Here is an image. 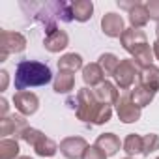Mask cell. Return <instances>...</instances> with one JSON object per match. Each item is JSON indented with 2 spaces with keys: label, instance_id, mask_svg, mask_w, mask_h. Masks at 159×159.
Here are the masks:
<instances>
[{
  "label": "cell",
  "instance_id": "obj_5",
  "mask_svg": "<svg viewBox=\"0 0 159 159\" xmlns=\"http://www.w3.org/2000/svg\"><path fill=\"white\" fill-rule=\"evenodd\" d=\"M114 109H116V114H118L122 124H135L142 116V109L133 103L129 92H122L120 94V99L116 101Z\"/></svg>",
  "mask_w": 159,
  "mask_h": 159
},
{
  "label": "cell",
  "instance_id": "obj_14",
  "mask_svg": "<svg viewBox=\"0 0 159 159\" xmlns=\"http://www.w3.org/2000/svg\"><path fill=\"white\" fill-rule=\"evenodd\" d=\"M139 84L152 90V92H159V67L157 66H148L140 69L139 75Z\"/></svg>",
  "mask_w": 159,
  "mask_h": 159
},
{
  "label": "cell",
  "instance_id": "obj_30",
  "mask_svg": "<svg viewBox=\"0 0 159 159\" xmlns=\"http://www.w3.org/2000/svg\"><path fill=\"white\" fill-rule=\"evenodd\" d=\"M8 83H10V73L6 69L0 71V92H4L8 88Z\"/></svg>",
  "mask_w": 159,
  "mask_h": 159
},
{
  "label": "cell",
  "instance_id": "obj_35",
  "mask_svg": "<svg viewBox=\"0 0 159 159\" xmlns=\"http://www.w3.org/2000/svg\"><path fill=\"white\" fill-rule=\"evenodd\" d=\"M19 159H32V157H30V155H21Z\"/></svg>",
  "mask_w": 159,
  "mask_h": 159
},
{
  "label": "cell",
  "instance_id": "obj_13",
  "mask_svg": "<svg viewBox=\"0 0 159 159\" xmlns=\"http://www.w3.org/2000/svg\"><path fill=\"white\" fill-rule=\"evenodd\" d=\"M83 81H84L86 86L96 88L98 84H101L103 81H107V79H105V73H103L101 66L98 62H90V64H86L83 67Z\"/></svg>",
  "mask_w": 159,
  "mask_h": 159
},
{
  "label": "cell",
  "instance_id": "obj_10",
  "mask_svg": "<svg viewBox=\"0 0 159 159\" xmlns=\"http://www.w3.org/2000/svg\"><path fill=\"white\" fill-rule=\"evenodd\" d=\"M101 30L105 36L109 38H122V34L125 32V23H124V17L114 13V11H109L101 17Z\"/></svg>",
  "mask_w": 159,
  "mask_h": 159
},
{
  "label": "cell",
  "instance_id": "obj_24",
  "mask_svg": "<svg viewBox=\"0 0 159 159\" xmlns=\"http://www.w3.org/2000/svg\"><path fill=\"white\" fill-rule=\"evenodd\" d=\"M124 152L127 153V157H133V155H142V137L137 135V133H129L125 139H124V144H122Z\"/></svg>",
  "mask_w": 159,
  "mask_h": 159
},
{
  "label": "cell",
  "instance_id": "obj_3",
  "mask_svg": "<svg viewBox=\"0 0 159 159\" xmlns=\"http://www.w3.org/2000/svg\"><path fill=\"white\" fill-rule=\"evenodd\" d=\"M140 67L135 64L133 58H124L114 73V83L120 92H129L135 86V81H139Z\"/></svg>",
  "mask_w": 159,
  "mask_h": 159
},
{
  "label": "cell",
  "instance_id": "obj_36",
  "mask_svg": "<svg viewBox=\"0 0 159 159\" xmlns=\"http://www.w3.org/2000/svg\"><path fill=\"white\" fill-rule=\"evenodd\" d=\"M124 159H133V157H124Z\"/></svg>",
  "mask_w": 159,
  "mask_h": 159
},
{
  "label": "cell",
  "instance_id": "obj_19",
  "mask_svg": "<svg viewBox=\"0 0 159 159\" xmlns=\"http://www.w3.org/2000/svg\"><path fill=\"white\" fill-rule=\"evenodd\" d=\"M129 96H131V99H133V103L137 105V107H146V105H150L152 101H153V98H155V92H152V90H148V88H144V86H140V84H137V86H133L131 90H129Z\"/></svg>",
  "mask_w": 159,
  "mask_h": 159
},
{
  "label": "cell",
  "instance_id": "obj_22",
  "mask_svg": "<svg viewBox=\"0 0 159 159\" xmlns=\"http://www.w3.org/2000/svg\"><path fill=\"white\" fill-rule=\"evenodd\" d=\"M120 62H122V60H120L116 54H112V52H103V54L98 58V64L101 66L105 77H114V73H116Z\"/></svg>",
  "mask_w": 159,
  "mask_h": 159
},
{
  "label": "cell",
  "instance_id": "obj_25",
  "mask_svg": "<svg viewBox=\"0 0 159 159\" xmlns=\"http://www.w3.org/2000/svg\"><path fill=\"white\" fill-rule=\"evenodd\" d=\"M56 17H58L60 23L75 21V17H73V2H67V0H56Z\"/></svg>",
  "mask_w": 159,
  "mask_h": 159
},
{
  "label": "cell",
  "instance_id": "obj_6",
  "mask_svg": "<svg viewBox=\"0 0 159 159\" xmlns=\"http://www.w3.org/2000/svg\"><path fill=\"white\" fill-rule=\"evenodd\" d=\"M120 43H122V47H124V51H127L131 56L133 54H137L140 49H144L146 45H150L148 43V38H146V32L142 30V28H125V32L122 34V38H120Z\"/></svg>",
  "mask_w": 159,
  "mask_h": 159
},
{
  "label": "cell",
  "instance_id": "obj_31",
  "mask_svg": "<svg viewBox=\"0 0 159 159\" xmlns=\"http://www.w3.org/2000/svg\"><path fill=\"white\" fill-rule=\"evenodd\" d=\"M137 4H139L137 0H131V2H124V0H118V6H120L122 10H127V13H129V11H131Z\"/></svg>",
  "mask_w": 159,
  "mask_h": 159
},
{
  "label": "cell",
  "instance_id": "obj_15",
  "mask_svg": "<svg viewBox=\"0 0 159 159\" xmlns=\"http://www.w3.org/2000/svg\"><path fill=\"white\" fill-rule=\"evenodd\" d=\"M122 144H124V142H120V137L114 135V133H103V135H99L98 140H96V146H98L99 150H103V152L107 153V157L116 155V153L120 152Z\"/></svg>",
  "mask_w": 159,
  "mask_h": 159
},
{
  "label": "cell",
  "instance_id": "obj_33",
  "mask_svg": "<svg viewBox=\"0 0 159 159\" xmlns=\"http://www.w3.org/2000/svg\"><path fill=\"white\" fill-rule=\"evenodd\" d=\"M152 49H153V56H155V60H159V39H155V41H153Z\"/></svg>",
  "mask_w": 159,
  "mask_h": 159
},
{
  "label": "cell",
  "instance_id": "obj_20",
  "mask_svg": "<svg viewBox=\"0 0 159 159\" xmlns=\"http://www.w3.org/2000/svg\"><path fill=\"white\" fill-rule=\"evenodd\" d=\"M150 21V15H148V10H146V4H137L131 11H129V25L131 28H144Z\"/></svg>",
  "mask_w": 159,
  "mask_h": 159
},
{
  "label": "cell",
  "instance_id": "obj_8",
  "mask_svg": "<svg viewBox=\"0 0 159 159\" xmlns=\"http://www.w3.org/2000/svg\"><path fill=\"white\" fill-rule=\"evenodd\" d=\"M13 105H15V109H17L19 114H23V116H32V114H36L38 109H39V98H38L34 92H28V90H25V92H15V96H13Z\"/></svg>",
  "mask_w": 159,
  "mask_h": 159
},
{
  "label": "cell",
  "instance_id": "obj_21",
  "mask_svg": "<svg viewBox=\"0 0 159 159\" xmlns=\"http://www.w3.org/2000/svg\"><path fill=\"white\" fill-rule=\"evenodd\" d=\"M32 148H34L36 155H39V157H52V155L60 150V146H58L52 139H49L47 135H43Z\"/></svg>",
  "mask_w": 159,
  "mask_h": 159
},
{
  "label": "cell",
  "instance_id": "obj_16",
  "mask_svg": "<svg viewBox=\"0 0 159 159\" xmlns=\"http://www.w3.org/2000/svg\"><path fill=\"white\" fill-rule=\"evenodd\" d=\"M83 67H84L83 56L77 54V52H66L58 60V71H67V73H73L75 75L77 71H81Z\"/></svg>",
  "mask_w": 159,
  "mask_h": 159
},
{
  "label": "cell",
  "instance_id": "obj_12",
  "mask_svg": "<svg viewBox=\"0 0 159 159\" xmlns=\"http://www.w3.org/2000/svg\"><path fill=\"white\" fill-rule=\"evenodd\" d=\"M67 45H69V36H67L66 30H60V28L54 30L52 34L45 36V39H43V47H45L49 52H60V51H64Z\"/></svg>",
  "mask_w": 159,
  "mask_h": 159
},
{
  "label": "cell",
  "instance_id": "obj_2",
  "mask_svg": "<svg viewBox=\"0 0 159 159\" xmlns=\"http://www.w3.org/2000/svg\"><path fill=\"white\" fill-rule=\"evenodd\" d=\"M52 81V71L45 62L38 60H21L15 67L13 84L17 92H25L26 88L45 86Z\"/></svg>",
  "mask_w": 159,
  "mask_h": 159
},
{
  "label": "cell",
  "instance_id": "obj_4",
  "mask_svg": "<svg viewBox=\"0 0 159 159\" xmlns=\"http://www.w3.org/2000/svg\"><path fill=\"white\" fill-rule=\"evenodd\" d=\"M26 49V38L21 32L0 30V62H6L10 54H19Z\"/></svg>",
  "mask_w": 159,
  "mask_h": 159
},
{
  "label": "cell",
  "instance_id": "obj_17",
  "mask_svg": "<svg viewBox=\"0 0 159 159\" xmlns=\"http://www.w3.org/2000/svg\"><path fill=\"white\" fill-rule=\"evenodd\" d=\"M75 88V75L67 73V71H58V75H54L52 81V90L56 94H69Z\"/></svg>",
  "mask_w": 159,
  "mask_h": 159
},
{
  "label": "cell",
  "instance_id": "obj_34",
  "mask_svg": "<svg viewBox=\"0 0 159 159\" xmlns=\"http://www.w3.org/2000/svg\"><path fill=\"white\" fill-rule=\"evenodd\" d=\"M155 36H157V39H159V23H157V26H155Z\"/></svg>",
  "mask_w": 159,
  "mask_h": 159
},
{
  "label": "cell",
  "instance_id": "obj_1",
  "mask_svg": "<svg viewBox=\"0 0 159 159\" xmlns=\"http://www.w3.org/2000/svg\"><path fill=\"white\" fill-rule=\"evenodd\" d=\"M66 103H67V107L75 109L77 118L84 124L103 125V124L111 122V118H112V107L99 103L96 99L92 88H88V86L81 88L75 98H69Z\"/></svg>",
  "mask_w": 159,
  "mask_h": 159
},
{
  "label": "cell",
  "instance_id": "obj_37",
  "mask_svg": "<svg viewBox=\"0 0 159 159\" xmlns=\"http://www.w3.org/2000/svg\"><path fill=\"white\" fill-rule=\"evenodd\" d=\"M155 159H159V157H155Z\"/></svg>",
  "mask_w": 159,
  "mask_h": 159
},
{
  "label": "cell",
  "instance_id": "obj_29",
  "mask_svg": "<svg viewBox=\"0 0 159 159\" xmlns=\"http://www.w3.org/2000/svg\"><path fill=\"white\" fill-rule=\"evenodd\" d=\"M146 10H148L150 19L159 23V0H148V2H146Z\"/></svg>",
  "mask_w": 159,
  "mask_h": 159
},
{
  "label": "cell",
  "instance_id": "obj_18",
  "mask_svg": "<svg viewBox=\"0 0 159 159\" xmlns=\"http://www.w3.org/2000/svg\"><path fill=\"white\" fill-rule=\"evenodd\" d=\"M92 13H94L92 0H77V2H73V17H75V21L86 23V21L92 19Z\"/></svg>",
  "mask_w": 159,
  "mask_h": 159
},
{
  "label": "cell",
  "instance_id": "obj_11",
  "mask_svg": "<svg viewBox=\"0 0 159 159\" xmlns=\"http://www.w3.org/2000/svg\"><path fill=\"white\" fill-rule=\"evenodd\" d=\"M92 92H94V96H96V99L99 101V103H103V105H116V101L120 99V90H118V86L114 84V83H111V81H103L101 84H98L96 88H92Z\"/></svg>",
  "mask_w": 159,
  "mask_h": 159
},
{
  "label": "cell",
  "instance_id": "obj_27",
  "mask_svg": "<svg viewBox=\"0 0 159 159\" xmlns=\"http://www.w3.org/2000/svg\"><path fill=\"white\" fill-rule=\"evenodd\" d=\"M45 133L43 131H39V129H36V127H26L25 129V133H23V137H21V140H25L28 146H34L41 137H43Z\"/></svg>",
  "mask_w": 159,
  "mask_h": 159
},
{
  "label": "cell",
  "instance_id": "obj_32",
  "mask_svg": "<svg viewBox=\"0 0 159 159\" xmlns=\"http://www.w3.org/2000/svg\"><path fill=\"white\" fill-rule=\"evenodd\" d=\"M8 101H6V98H0V118H6L8 116Z\"/></svg>",
  "mask_w": 159,
  "mask_h": 159
},
{
  "label": "cell",
  "instance_id": "obj_9",
  "mask_svg": "<svg viewBox=\"0 0 159 159\" xmlns=\"http://www.w3.org/2000/svg\"><path fill=\"white\" fill-rule=\"evenodd\" d=\"M88 146L90 144L83 137H66L60 142V153L66 159H83Z\"/></svg>",
  "mask_w": 159,
  "mask_h": 159
},
{
  "label": "cell",
  "instance_id": "obj_23",
  "mask_svg": "<svg viewBox=\"0 0 159 159\" xmlns=\"http://www.w3.org/2000/svg\"><path fill=\"white\" fill-rule=\"evenodd\" d=\"M21 148L17 139H2L0 140V159H19Z\"/></svg>",
  "mask_w": 159,
  "mask_h": 159
},
{
  "label": "cell",
  "instance_id": "obj_7",
  "mask_svg": "<svg viewBox=\"0 0 159 159\" xmlns=\"http://www.w3.org/2000/svg\"><path fill=\"white\" fill-rule=\"evenodd\" d=\"M26 127L30 125L26 122V116L23 114H8L6 118H0V135H2V139H8L10 135H15V139H21Z\"/></svg>",
  "mask_w": 159,
  "mask_h": 159
},
{
  "label": "cell",
  "instance_id": "obj_28",
  "mask_svg": "<svg viewBox=\"0 0 159 159\" xmlns=\"http://www.w3.org/2000/svg\"><path fill=\"white\" fill-rule=\"evenodd\" d=\"M83 159H107V153H105L103 150H99L96 144H92V146H88V148H86V152H84Z\"/></svg>",
  "mask_w": 159,
  "mask_h": 159
},
{
  "label": "cell",
  "instance_id": "obj_26",
  "mask_svg": "<svg viewBox=\"0 0 159 159\" xmlns=\"http://www.w3.org/2000/svg\"><path fill=\"white\" fill-rule=\"evenodd\" d=\"M159 150V135L155 133H148L142 137V155L148 157L150 153L157 152Z\"/></svg>",
  "mask_w": 159,
  "mask_h": 159
}]
</instances>
